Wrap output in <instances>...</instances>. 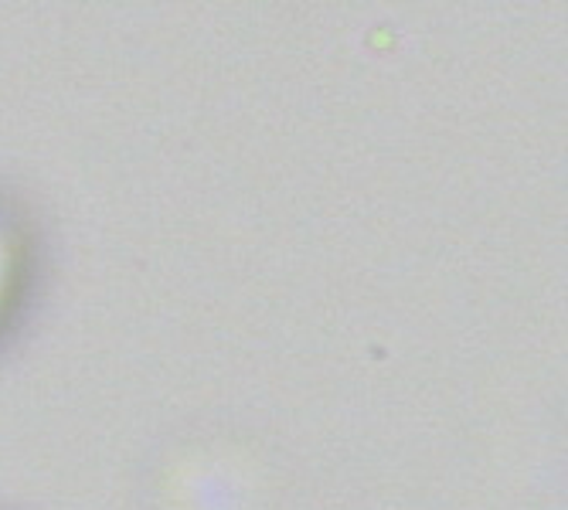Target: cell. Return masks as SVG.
<instances>
[{
	"label": "cell",
	"mask_w": 568,
	"mask_h": 510,
	"mask_svg": "<svg viewBox=\"0 0 568 510\" xmlns=\"http://www.w3.org/2000/svg\"><path fill=\"white\" fill-rule=\"evenodd\" d=\"M0 273H4V269H0Z\"/></svg>",
	"instance_id": "obj_1"
}]
</instances>
